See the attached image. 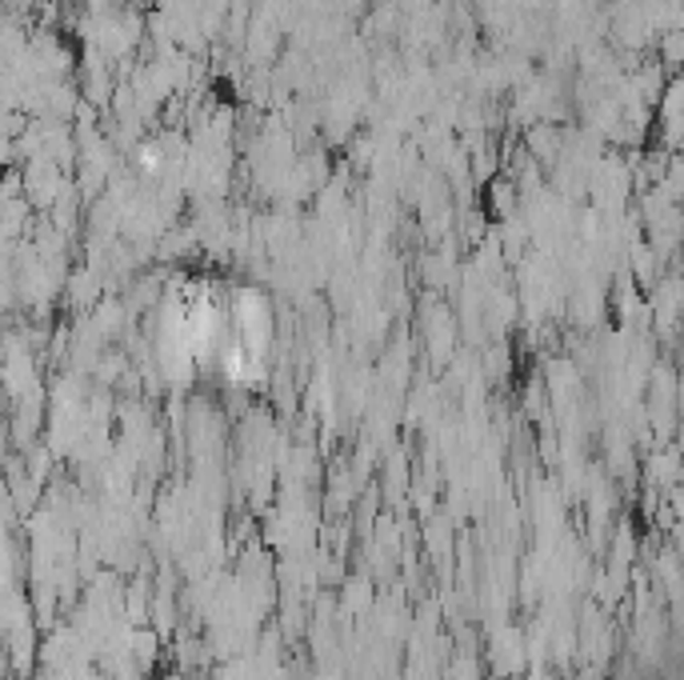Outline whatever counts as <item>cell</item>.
I'll list each match as a JSON object with an SVG mask.
<instances>
[{"label": "cell", "instance_id": "cell-1", "mask_svg": "<svg viewBox=\"0 0 684 680\" xmlns=\"http://www.w3.org/2000/svg\"><path fill=\"white\" fill-rule=\"evenodd\" d=\"M24 188H29L33 205H53L65 193V180H60V168H56L53 156H33V165L24 173Z\"/></svg>", "mask_w": 684, "mask_h": 680}]
</instances>
